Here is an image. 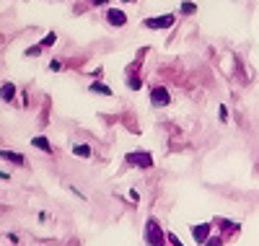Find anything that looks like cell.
I'll use <instances>...</instances> for the list:
<instances>
[{"mask_svg":"<svg viewBox=\"0 0 259 246\" xmlns=\"http://www.w3.org/2000/svg\"><path fill=\"white\" fill-rule=\"evenodd\" d=\"M189 231H192V238L197 243H207V238L212 233V226H210V223H200V226H192Z\"/></svg>","mask_w":259,"mask_h":246,"instance_id":"5","label":"cell"},{"mask_svg":"<svg viewBox=\"0 0 259 246\" xmlns=\"http://www.w3.org/2000/svg\"><path fill=\"white\" fill-rule=\"evenodd\" d=\"M166 241H168V238H166L163 228L158 226V220L150 218V220L145 223V243H148V246H163Z\"/></svg>","mask_w":259,"mask_h":246,"instance_id":"1","label":"cell"},{"mask_svg":"<svg viewBox=\"0 0 259 246\" xmlns=\"http://www.w3.org/2000/svg\"><path fill=\"white\" fill-rule=\"evenodd\" d=\"M89 91H91V94H101V96H112V88L104 86V83H91Z\"/></svg>","mask_w":259,"mask_h":246,"instance_id":"10","label":"cell"},{"mask_svg":"<svg viewBox=\"0 0 259 246\" xmlns=\"http://www.w3.org/2000/svg\"><path fill=\"white\" fill-rule=\"evenodd\" d=\"M55 42H57V34H55V31H50V34H45V39H41L39 44H41V47H52Z\"/></svg>","mask_w":259,"mask_h":246,"instance_id":"13","label":"cell"},{"mask_svg":"<svg viewBox=\"0 0 259 246\" xmlns=\"http://www.w3.org/2000/svg\"><path fill=\"white\" fill-rule=\"evenodd\" d=\"M124 163L138 166V169H150V166H153V155L145 153V150H135V153H127L124 155Z\"/></svg>","mask_w":259,"mask_h":246,"instance_id":"3","label":"cell"},{"mask_svg":"<svg viewBox=\"0 0 259 246\" xmlns=\"http://www.w3.org/2000/svg\"><path fill=\"white\" fill-rule=\"evenodd\" d=\"M166 238H168V243H171V246H184V243L177 238V233H166Z\"/></svg>","mask_w":259,"mask_h":246,"instance_id":"17","label":"cell"},{"mask_svg":"<svg viewBox=\"0 0 259 246\" xmlns=\"http://www.w3.org/2000/svg\"><path fill=\"white\" fill-rule=\"evenodd\" d=\"M205 246H223V238H221V236H210Z\"/></svg>","mask_w":259,"mask_h":246,"instance_id":"16","label":"cell"},{"mask_svg":"<svg viewBox=\"0 0 259 246\" xmlns=\"http://www.w3.org/2000/svg\"><path fill=\"white\" fill-rule=\"evenodd\" d=\"M41 50H45V47H41V44H36V47H29V50H26L24 55H26V57H36V55H39Z\"/></svg>","mask_w":259,"mask_h":246,"instance_id":"15","label":"cell"},{"mask_svg":"<svg viewBox=\"0 0 259 246\" xmlns=\"http://www.w3.org/2000/svg\"><path fill=\"white\" fill-rule=\"evenodd\" d=\"M70 150H73V155H78V158H91V145H85V143H73L70 145Z\"/></svg>","mask_w":259,"mask_h":246,"instance_id":"7","label":"cell"},{"mask_svg":"<svg viewBox=\"0 0 259 246\" xmlns=\"http://www.w3.org/2000/svg\"><path fill=\"white\" fill-rule=\"evenodd\" d=\"M106 21H109L112 26H117V29H119V26H124V24H127V16H124V11L112 8L109 13H106Z\"/></svg>","mask_w":259,"mask_h":246,"instance_id":"6","label":"cell"},{"mask_svg":"<svg viewBox=\"0 0 259 246\" xmlns=\"http://www.w3.org/2000/svg\"><path fill=\"white\" fill-rule=\"evenodd\" d=\"M31 145H34V148H39V150H45V153H52V145H50V140H47V138H41V135L31 138Z\"/></svg>","mask_w":259,"mask_h":246,"instance_id":"9","label":"cell"},{"mask_svg":"<svg viewBox=\"0 0 259 246\" xmlns=\"http://www.w3.org/2000/svg\"><path fill=\"white\" fill-rule=\"evenodd\" d=\"M127 86H130V88H135V91H138V88H140L143 83H140V78H130V80H127Z\"/></svg>","mask_w":259,"mask_h":246,"instance_id":"18","label":"cell"},{"mask_svg":"<svg viewBox=\"0 0 259 246\" xmlns=\"http://www.w3.org/2000/svg\"><path fill=\"white\" fill-rule=\"evenodd\" d=\"M89 3H91V6H106L109 0H89Z\"/></svg>","mask_w":259,"mask_h":246,"instance_id":"20","label":"cell"},{"mask_svg":"<svg viewBox=\"0 0 259 246\" xmlns=\"http://www.w3.org/2000/svg\"><path fill=\"white\" fill-rule=\"evenodd\" d=\"M13 96H16V86L6 80V83H3V101H6V104H11V101H13Z\"/></svg>","mask_w":259,"mask_h":246,"instance_id":"11","label":"cell"},{"mask_svg":"<svg viewBox=\"0 0 259 246\" xmlns=\"http://www.w3.org/2000/svg\"><path fill=\"white\" fill-rule=\"evenodd\" d=\"M215 223H218V226H223L228 233H236V231H239V223H231V220H226V218H218Z\"/></svg>","mask_w":259,"mask_h":246,"instance_id":"12","label":"cell"},{"mask_svg":"<svg viewBox=\"0 0 259 246\" xmlns=\"http://www.w3.org/2000/svg\"><path fill=\"white\" fill-rule=\"evenodd\" d=\"M0 155H3V161H11V163H16V166H24V163H26V161H24V155H21V153H11V150H3Z\"/></svg>","mask_w":259,"mask_h":246,"instance_id":"8","label":"cell"},{"mask_svg":"<svg viewBox=\"0 0 259 246\" xmlns=\"http://www.w3.org/2000/svg\"><path fill=\"white\" fill-rule=\"evenodd\" d=\"M60 68H62V65H60V60H52V62H50V70H55V73H57Z\"/></svg>","mask_w":259,"mask_h":246,"instance_id":"19","label":"cell"},{"mask_svg":"<svg viewBox=\"0 0 259 246\" xmlns=\"http://www.w3.org/2000/svg\"><path fill=\"white\" fill-rule=\"evenodd\" d=\"M122 3H135V0H122Z\"/></svg>","mask_w":259,"mask_h":246,"instance_id":"21","label":"cell"},{"mask_svg":"<svg viewBox=\"0 0 259 246\" xmlns=\"http://www.w3.org/2000/svg\"><path fill=\"white\" fill-rule=\"evenodd\" d=\"M174 21H177L174 13H163V16H150V18H145L143 26H145V29H171V26H174Z\"/></svg>","mask_w":259,"mask_h":246,"instance_id":"2","label":"cell"},{"mask_svg":"<svg viewBox=\"0 0 259 246\" xmlns=\"http://www.w3.org/2000/svg\"><path fill=\"white\" fill-rule=\"evenodd\" d=\"M150 104L153 106H168L171 104V94L166 91L163 86H153L150 88Z\"/></svg>","mask_w":259,"mask_h":246,"instance_id":"4","label":"cell"},{"mask_svg":"<svg viewBox=\"0 0 259 246\" xmlns=\"http://www.w3.org/2000/svg\"><path fill=\"white\" fill-rule=\"evenodd\" d=\"M197 13V3H182V16H192Z\"/></svg>","mask_w":259,"mask_h":246,"instance_id":"14","label":"cell"}]
</instances>
